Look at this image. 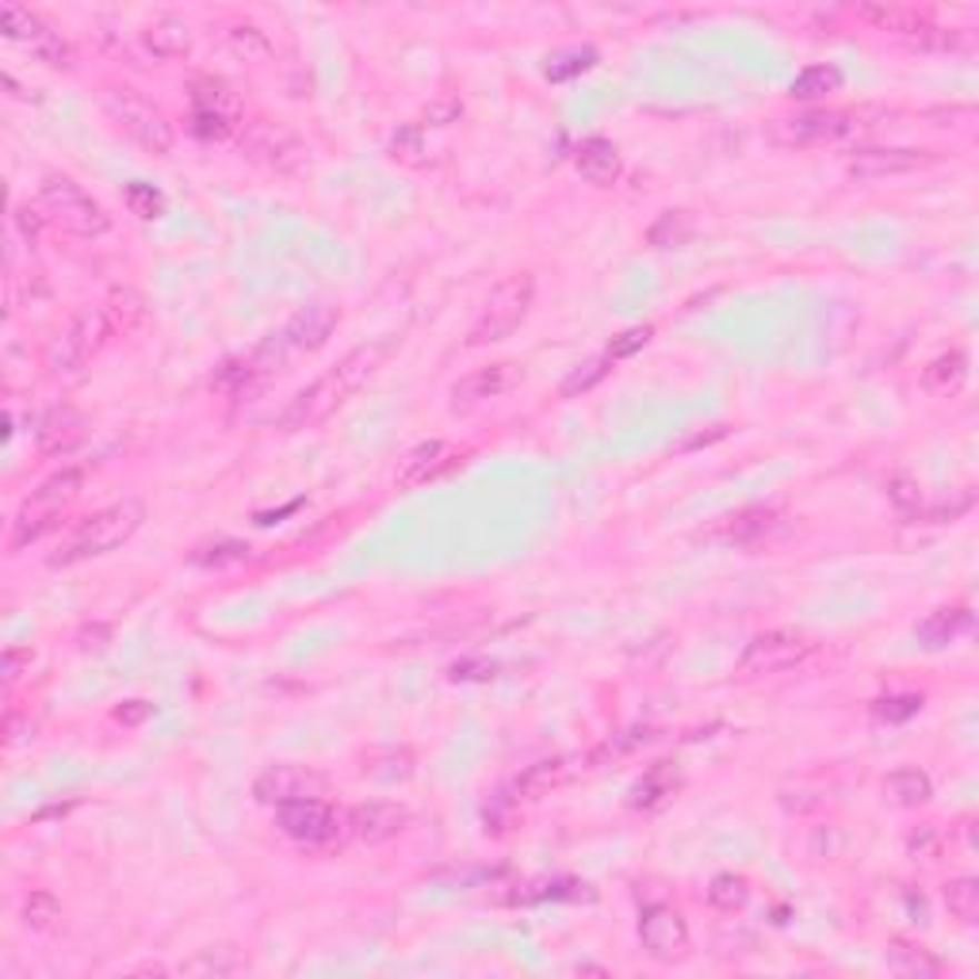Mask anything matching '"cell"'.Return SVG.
Here are the masks:
<instances>
[{
    "instance_id": "6da1fadb",
    "label": "cell",
    "mask_w": 979,
    "mask_h": 979,
    "mask_svg": "<svg viewBox=\"0 0 979 979\" xmlns=\"http://www.w3.org/2000/svg\"><path fill=\"white\" fill-rule=\"evenodd\" d=\"M387 360V344H360L357 352H349L337 368H329L322 379L299 391L291 398V406L283 410L280 429L283 432H302V429H314L322 424L337 406H344L352 394L368 383L371 376L379 371V363Z\"/></svg>"
},
{
    "instance_id": "7a4b0ae2",
    "label": "cell",
    "mask_w": 979,
    "mask_h": 979,
    "mask_svg": "<svg viewBox=\"0 0 979 979\" xmlns=\"http://www.w3.org/2000/svg\"><path fill=\"white\" fill-rule=\"evenodd\" d=\"M142 521H146V506L138 498L111 501V506L97 509L92 517H84V521L66 536L62 548L50 556V567H73V562L108 556V551L123 548L138 528H142Z\"/></svg>"
},
{
    "instance_id": "3957f363",
    "label": "cell",
    "mask_w": 979,
    "mask_h": 979,
    "mask_svg": "<svg viewBox=\"0 0 979 979\" xmlns=\"http://www.w3.org/2000/svg\"><path fill=\"white\" fill-rule=\"evenodd\" d=\"M536 302V280L528 272H517L509 280H501L498 288L487 294L479 318L467 329V349H482V344H498L513 333L517 326L528 318Z\"/></svg>"
},
{
    "instance_id": "277c9868",
    "label": "cell",
    "mask_w": 979,
    "mask_h": 979,
    "mask_svg": "<svg viewBox=\"0 0 979 979\" xmlns=\"http://www.w3.org/2000/svg\"><path fill=\"white\" fill-rule=\"evenodd\" d=\"M81 487H84V474L73 471V467L50 474V479L42 482V487L34 490L28 501H23L20 513H16V521H12V551L28 548V543H39L50 528L62 521L66 506L77 498V493H81Z\"/></svg>"
},
{
    "instance_id": "5b68a950",
    "label": "cell",
    "mask_w": 979,
    "mask_h": 979,
    "mask_svg": "<svg viewBox=\"0 0 979 979\" xmlns=\"http://www.w3.org/2000/svg\"><path fill=\"white\" fill-rule=\"evenodd\" d=\"M865 111H827L808 108L796 116H781L769 123V142L788 146V150H808V146H830L861 131Z\"/></svg>"
},
{
    "instance_id": "8992f818",
    "label": "cell",
    "mask_w": 979,
    "mask_h": 979,
    "mask_svg": "<svg viewBox=\"0 0 979 979\" xmlns=\"http://www.w3.org/2000/svg\"><path fill=\"white\" fill-rule=\"evenodd\" d=\"M241 150L280 177H307L310 172V146L291 127L272 123V119H253L241 131Z\"/></svg>"
},
{
    "instance_id": "52a82bcc",
    "label": "cell",
    "mask_w": 979,
    "mask_h": 979,
    "mask_svg": "<svg viewBox=\"0 0 979 979\" xmlns=\"http://www.w3.org/2000/svg\"><path fill=\"white\" fill-rule=\"evenodd\" d=\"M39 207L47 211V219H54L58 227L77 233V238H100V233L108 230V211L69 177L42 180Z\"/></svg>"
},
{
    "instance_id": "ba28073f",
    "label": "cell",
    "mask_w": 979,
    "mask_h": 979,
    "mask_svg": "<svg viewBox=\"0 0 979 979\" xmlns=\"http://www.w3.org/2000/svg\"><path fill=\"white\" fill-rule=\"evenodd\" d=\"M103 108L108 116L134 138L138 146H146L150 153H169L172 150V123L164 119V111L153 100H146L134 89H103Z\"/></svg>"
},
{
    "instance_id": "9c48e42d",
    "label": "cell",
    "mask_w": 979,
    "mask_h": 979,
    "mask_svg": "<svg viewBox=\"0 0 979 979\" xmlns=\"http://www.w3.org/2000/svg\"><path fill=\"white\" fill-rule=\"evenodd\" d=\"M108 337H111L108 314H103L100 307H81L69 318L66 333L58 337L54 352H50V368H54L58 376H81L92 363V357L108 344Z\"/></svg>"
},
{
    "instance_id": "30bf717a",
    "label": "cell",
    "mask_w": 979,
    "mask_h": 979,
    "mask_svg": "<svg viewBox=\"0 0 979 979\" xmlns=\"http://www.w3.org/2000/svg\"><path fill=\"white\" fill-rule=\"evenodd\" d=\"M811 651H816V643H811L808 636H800V631H788V628L761 631L758 639H750L747 651L739 658V678H773V673H788L808 662Z\"/></svg>"
},
{
    "instance_id": "8fae6325",
    "label": "cell",
    "mask_w": 979,
    "mask_h": 979,
    "mask_svg": "<svg viewBox=\"0 0 979 979\" xmlns=\"http://www.w3.org/2000/svg\"><path fill=\"white\" fill-rule=\"evenodd\" d=\"M276 827L291 838V842L307 846V849H329L333 842H341V816L329 808L326 800H294L276 808Z\"/></svg>"
},
{
    "instance_id": "7c38bea8",
    "label": "cell",
    "mask_w": 979,
    "mask_h": 979,
    "mask_svg": "<svg viewBox=\"0 0 979 979\" xmlns=\"http://www.w3.org/2000/svg\"><path fill=\"white\" fill-rule=\"evenodd\" d=\"M639 941H643L647 957L658 960V965H678V960L689 957V926L681 911L658 903L647 907L643 918H639Z\"/></svg>"
},
{
    "instance_id": "4fadbf2b",
    "label": "cell",
    "mask_w": 979,
    "mask_h": 979,
    "mask_svg": "<svg viewBox=\"0 0 979 979\" xmlns=\"http://www.w3.org/2000/svg\"><path fill=\"white\" fill-rule=\"evenodd\" d=\"M525 379V371L517 368V363H490V368H479L471 371V376H463L459 383H452V391H448V406L459 413V410H474V406L490 402V398H501L509 394L517 383Z\"/></svg>"
},
{
    "instance_id": "5bb4252c",
    "label": "cell",
    "mask_w": 979,
    "mask_h": 979,
    "mask_svg": "<svg viewBox=\"0 0 979 979\" xmlns=\"http://www.w3.org/2000/svg\"><path fill=\"white\" fill-rule=\"evenodd\" d=\"M322 792H326V781L302 766H272L253 781V796L261 803H268V808H283V803H294V800H314V796Z\"/></svg>"
},
{
    "instance_id": "9a60e30c",
    "label": "cell",
    "mask_w": 979,
    "mask_h": 979,
    "mask_svg": "<svg viewBox=\"0 0 979 979\" xmlns=\"http://www.w3.org/2000/svg\"><path fill=\"white\" fill-rule=\"evenodd\" d=\"M930 164V153L926 150H907V146H869V150H857L849 158L846 172L853 180H883V177H903V172L926 169Z\"/></svg>"
},
{
    "instance_id": "2e32d148",
    "label": "cell",
    "mask_w": 979,
    "mask_h": 979,
    "mask_svg": "<svg viewBox=\"0 0 979 979\" xmlns=\"http://www.w3.org/2000/svg\"><path fill=\"white\" fill-rule=\"evenodd\" d=\"M406 822H410L406 808H398V803H387V800L357 803V808L349 811V830H352V838H357V842H363V846L391 842V838H398L406 830Z\"/></svg>"
},
{
    "instance_id": "e0dca14e",
    "label": "cell",
    "mask_w": 979,
    "mask_h": 979,
    "mask_svg": "<svg viewBox=\"0 0 979 979\" xmlns=\"http://www.w3.org/2000/svg\"><path fill=\"white\" fill-rule=\"evenodd\" d=\"M781 532H788L781 513H773V509H742V513L719 521L708 536H716V540H723V543H742V548H750V543L773 540V536H781Z\"/></svg>"
},
{
    "instance_id": "ac0fdd59",
    "label": "cell",
    "mask_w": 979,
    "mask_h": 979,
    "mask_svg": "<svg viewBox=\"0 0 979 979\" xmlns=\"http://www.w3.org/2000/svg\"><path fill=\"white\" fill-rule=\"evenodd\" d=\"M337 322H341V314H337L329 302H314V307H302L299 314L283 326L280 337H283V344H288V349L314 352V349H322L329 337H333Z\"/></svg>"
},
{
    "instance_id": "d6986e66",
    "label": "cell",
    "mask_w": 979,
    "mask_h": 979,
    "mask_svg": "<svg viewBox=\"0 0 979 979\" xmlns=\"http://www.w3.org/2000/svg\"><path fill=\"white\" fill-rule=\"evenodd\" d=\"M459 452L456 448H448L444 440H424V444H418L413 452H406L402 467H398V487H424L429 479H437V474H444L448 467H456Z\"/></svg>"
},
{
    "instance_id": "ffe728a7",
    "label": "cell",
    "mask_w": 979,
    "mask_h": 979,
    "mask_svg": "<svg viewBox=\"0 0 979 979\" xmlns=\"http://www.w3.org/2000/svg\"><path fill=\"white\" fill-rule=\"evenodd\" d=\"M575 169L582 172V177L589 180V184L597 188H609L620 180L623 172V161H620V150L609 142V138H586L582 146L575 150Z\"/></svg>"
},
{
    "instance_id": "44dd1931",
    "label": "cell",
    "mask_w": 979,
    "mask_h": 979,
    "mask_svg": "<svg viewBox=\"0 0 979 979\" xmlns=\"http://www.w3.org/2000/svg\"><path fill=\"white\" fill-rule=\"evenodd\" d=\"M968 628H972V612H968V605H952V609L930 612V617L915 628V636L926 651H941V647L957 643Z\"/></svg>"
},
{
    "instance_id": "7402d4cb",
    "label": "cell",
    "mask_w": 979,
    "mask_h": 979,
    "mask_svg": "<svg viewBox=\"0 0 979 979\" xmlns=\"http://www.w3.org/2000/svg\"><path fill=\"white\" fill-rule=\"evenodd\" d=\"M413 766H418V758H413L406 747H368L360 753V773L371 777V781H379V785L410 781Z\"/></svg>"
},
{
    "instance_id": "603a6c76",
    "label": "cell",
    "mask_w": 979,
    "mask_h": 979,
    "mask_svg": "<svg viewBox=\"0 0 979 979\" xmlns=\"http://www.w3.org/2000/svg\"><path fill=\"white\" fill-rule=\"evenodd\" d=\"M192 108H196V116L227 119V123H233V127H238V119H241L238 92H233L227 81H219V77H199V81L192 84Z\"/></svg>"
},
{
    "instance_id": "cb8c5ba5",
    "label": "cell",
    "mask_w": 979,
    "mask_h": 979,
    "mask_svg": "<svg viewBox=\"0 0 979 979\" xmlns=\"http://www.w3.org/2000/svg\"><path fill=\"white\" fill-rule=\"evenodd\" d=\"M142 47L150 50L153 58H180L192 50V28H188L180 16H158L153 23H146Z\"/></svg>"
},
{
    "instance_id": "d4e9b609",
    "label": "cell",
    "mask_w": 979,
    "mask_h": 979,
    "mask_svg": "<svg viewBox=\"0 0 979 979\" xmlns=\"http://www.w3.org/2000/svg\"><path fill=\"white\" fill-rule=\"evenodd\" d=\"M965 383H968V357H965V352H941V357L926 363V371H922V387H926V394H933V398L957 394Z\"/></svg>"
},
{
    "instance_id": "484cf974",
    "label": "cell",
    "mask_w": 979,
    "mask_h": 979,
    "mask_svg": "<svg viewBox=\"0 0 979 979\" xmlns=\"http://www.w3.org/2000/svg\"><path fill=\"white\" fill-rule=\"evenodd\" d=\"M81 437H84V421L77 418L73 410H50L39 424V448L47 456L69 452Z\"/></svg>"
},
{
    "instance_id": "4316f807",
    "label": "cell",
    "mask_w": 979,
    "mask_h": 979,
    "mask_svg": "<svg viewBox=\"0 0 979 979\" xmlns=\"http://www.w3.org/2000/svg\"><path fill=\"white\" fill-rule=\"evenodd\" d=\"M883 796L899 808H922L933 796V785L922 769H896V773L883 777Z\"/></svg>"
},
{
    "instance_id": "83f0119b",
    "label": "cell",
    "mask_w": 979,
    "mask_h": 979,
    "mask_svg": "<svg viewBox=\"0 0 979 979\" xmlns=\"http://www.w3.org/2000/svg\"><path fill=\"white\" fill-rule=\"evenodd\" d=\"M562 777H567V766H562V758H543L536 761V766H528L521 777L513 781V792L517 800H540V796H548L551 788H556Z\"/></svg>"
},
{
    "instance_id": "f1b7e54d",
    "label": "cell",
    "mask_w": 979,
    "mask_h": 979,
    "mask_svg": "<svg viewBox=\"0 0 979 979\" xmlns=\"http://www.w3.org/2000/svg\"><path fill=\"white\" fill-rule=\"evenodd\" d=\"M103 314H108L111 333H134V329L146 322V302L134 288H116L108 294Z\"/></svg>"
},
{
    "instance_id": "f546056e",
    "label": "cell",
    "mask_w": 979,
    "mask_h": 979,
    "mask_svg": "<svg viewBox=\"0 0 979 979\" xmlns=\"http://www.w3.org/2000/svg\"><path fill=\"white\" fill-rule=\"evenodd\" d=\"M861 16L869 23H877L880 31H896V34H915V39H922L926 31L933 28L930 20H926L922 12H915V8H861Z\"/></svg>"
},
{
    "instance_id": "4dcf8cb0",
    "label": "cell",
    "mask_w": 979,
    "mask_h": 979,
    "mask_svg": "<svg viewBox=\"0 0 979 979\" xmlns=\"http://www.w3.org/2000/svg\"><path fill=\"white\" fill-rule=\"evenodd\" d=\"M838 89H842V73H838L835 66H808L803 73H796L788 97L792 100H822Z\"/></svg>"
},
{
    "instance_id": "1f68e13d",
    "label": "cell",
    "mask_w": 979,
    "mask_h": 979,
    "mask_svg": "<svg viewBox=\"0 0 979 979\" xmlns=\"http://www.w3.org/2000/svg\"><path fill=\"white\" fill-rule=\"evenodd\" d=\"M28 50H31V58H39V62L50 66V69H73V62H77L73 47H69V42L54 28H50V23H42V28L34 31Z\"/></svg>"
},
{
    "instance_id": "d6a6232c",
    "label": "cell",
    "mask_w": 979,
    "mask_h": 979,
    "mask_svg": "<svg viewBox=\"0 0 979 979\" xmlns=\"http://www.w3.org/2000/svg\"><path fill=\"white\" fill-rule=\"evenodd\" d=\"M888 968L896 976H907V979H933L941 972V965L930 957V952L911 949V946H903V941H896V946L888 949Z\"/></svg>"
},
{
    "instance_id": "836d02e7",
    "label": "cell",
    "mask_w": 979,
    "mask_h": 979,
    "mask_svg": "<svg viewBox=\"0 0 979 979\" xmlns=\"http://www.w3.org/2000/svg\"><path fill=\"white\" fill-rule=\"evenodd\" d=\"M673 785H678V773L670 769V761H658V766L651 769V773L643 777L636 788H631V808H655V803H662L666 796L673 792Z\"/></svg>"
},
{
    "instance_id": "e575fe53",
    "label": "cell",
    "mask_w": 979,
    "mask_h": 979,
    "mask_svg": "<svg viewBox=\"0 0 979 979\" xmlns=\"http://www.w3.org/2000/svg\"><path fill=\"white\" fill-rule=\"evenodd\" d=\"M692 238V214L689 211H666L655 219V227L647 230V241L655 249H681Z\"/></svg>"
},
{
    "instance_id": "d590c367",
    "label": "cell",
    "mask_w": 979,
    "mask_h": 979,
    "mask_svg": "<svg viewBox=\"0 0 979 979\" xmlns=\"http://www.w3.org/2000/svg\"><path fill=\"white\" fill-rule=\"evenodd\" d=\"M946 907L957 922L976 926L979 922V880L976 877H957L946 883Z\"/></svg>"
},
{
    "instance_id": "8d00e7d4",
    "label": "cell",
    "mask_w": 979,
    "mask_h": 979,
    "mask_svg": "<svg viewBox=\"0 0 979 979\" xmlns=\"http://www.w3.org/2000/svg\"><path fill=\"white\" fill-rule=\"evenodd\" d=\"M20 918H23V926H28V930L50 933L58 922H62V903H58L50 891H31V896L23 899V907H20Z\"/></svg>"
},
{
    "instance_id": "74e56055",
    "label": "cell",
    "mask_w": 979,
    "mask_h": 979,
    "mask_svg": "<svg viewBox=\"0 0 979 979\" xmlns=\"http://www.w3.org/2000/svg\"><path fill=\"white\" fill-rule=\"evenodd\" d=\"M750 899V883L742 877H735V872H719V877L708 883V903L716 907V911H742Z\"/></svg>"
},
{
    "instance_id": "f35d334b",
    "label": "cell",
    "mask_w": 979,
    "mask_h": 979,
    "mask_svg": "<svg viewBox=\"0 0 979 979\" xmlns=\"http://www.w3.org/2000/svg\"><path fill=\"white\" fill-rule=\"evenodd\" d=\"M227 39H230L233 54L246 58V62H268V58H272V42H268V34L261 28H253V23H238V28H230Z\"/></svg>"
},
{
    "instance_id": "ab89813d",
    "label": "cell",
    "mask_w": 979,
    "mask_h": 979,
    "mask_svg": "<svg viewBox=\"0 0 979 979\" xmlns=\"http://www.w3.org/2000/svg\"><path fill=\"white\" fill-rule=\"evenodd\" d=\"M246 968V960L238 957V949L222 946V949H203L196 960H188L184 972H196V976H233Z\"/></svg>"
},
{
    "instance_id": "60d3db41",
    "label": "cell",
    "mask_w": 979,
    "mask_h": 979,
    "mask_svg": "<svg viewBox=\"0 0 979 979\" xmlns=\"http://www.w3.org/2000/svg\"><path fill=\"white\" fill-rule=\"evenodd\" d=\"M42 23H47V20H42V16H34L31 8H20V4L0 8V31H4L12 42H23V47L34 39V31H39Z\"/></svg>"
},
{
    "instance_id": "b9f144b4",
    "label": "cell",
    "mask_w": 979,
    "mask_h": 979,
    "mask_svg": "<svg viewBox=\"0 0 979 979\" xmlns=\"http://www.w3.org/2000/svg\"><path fill=\"white\" fill-rule=\"evenodd\" d=\"M609 357H597V360H586V363H578L575 371H570L567 379H562V387H559V394L562 398H578V394H586V391H593L597 383H601L605 376H609Z\"/></svg>"
},
{
    "instance_id": "7bdbcfd3",
    "label": "cell",
    "mask_w": 979,
    "mask_h": 979,
    "mask_svg": "<svg viewBox=\"0 0 979 979\" xmlns=\"http://www.w3.org/2000/svg\"><path fill=\"white\" fill-rule=\"evenodd\" d=\"M127 207H131V214H138L142 222H153L164 214V196L158 192L153 184H142V180H134V184H127Z\"/></svg>"
},
{
    "instance_id": "ee69618b",
    "label": "cell",
    "mask_w": 979,
    "mask_h": 979,
    "mask_svg": "<svg viewBox=\"0 0 979 979\" xmlns=\"http://www.w3.org/2000/svg\"><path fill=\"white\" fill-rule=\"evenodd\" d=\"M241 559H249V548L238 540H214L192 551L196 567H230V562H241Z\"/></svg>"
},
{
    "instance_id": "f6af8a7d",
    "label": "cell",
    "mask_w": 979,
    "mask_h": 979,
    "mask_svg": "<svg viewBox=\"0 0 979 979\" xmlns=\"http://www.w3.org/2000/svg\"><path fill=\"white\" fill-rule=\"evenodd\" d=\"M888 498L903 517H915L918 509H922V490H918V482L911 479V474H896V479L888 482Z\"/></svg>"
},
{
    "instance_id": "bcb514c9",
    "label": "cell",
    "mask_w": 979,
    "mask_h": 979,
    "mask_svg": "<svg viewBox=\"0 0 979 979\" xmlns=\"http://www.w3.org/2000/svg\"><path fill=\"white\" fill-rule=\"evenodd\" d=\"M597 66V54L593 50H570V54H559L548 62V77L551 81H567V77H578L586 73V69Z\"/></svg>"
},
{
    "instance_id": "7dc6e473",
    "label": "cell",
    "mask_w": 979,
    "mask_h": 979,
    "mask_svg": "<svg viewBox=\"0 0 979 979\" xmlns=\"http://www.w3.org/2000/svg\"><path fill=\"white\" fill-rule=\"evenodd\" d=\"M391 158L402 161V164H429V158H424V142H421V131L418 127H410V131L394 134L391 142Z\"/></svg>"
},
{
    "instance_id": "c3c4849f",
    "label": "cell",
    "mask_w": 979,
    "mask_h": 979,
    "mask_svg": "<svg viewBox=\"0 0 979 979\" xmlns=\"http://www.w3.org/2000/svg\"><path fill=\"white\" fill-rule=\"evenodd\" d=\"M647 341H651V326L623 329L620 337H612V344H609V360H628V357H636L639 349H647Z\"/></svg>"
},
{
    "instance_id": "681fc988",
    "label": "cell",
    "mask_w": 979,
    "mask_h": 979,
    "mask_svg": "<svg viewBox=\"0 0 979 979\" xmlns=\"http://www.w3.org/2000/svg\"><path fill=\"white\" fill-rule=\"evenodd\" d=\"M918 708H922V697H883L872 705V712H877L880 719H888V723H903V719H911Z\"/></svg>"
},
{
    "instance_id": "f907efd6",
    "label": "cell",
    "mask_w": 979,
    "mask_h": 979,
    "mask_svg": "<svg viewBox=\"0 0 979 979\" xmlns=\"http://www.w3.org/2000/svg\"><path fill=\"white\" fill-rule=\"evenodd\" d=\"M34 742V719L23 712H8L4 716V747H31Z\"/></svg>"
},
{
    "instance_id": "816d5d0a",
    "label": "cell",
    "mask_w": 979,
    "mask_h": 979,
    "mask_svg": "<svg viewBox=\"0 0 979 979\" xmlns=\"http://www.w3.org/2000/svg\"><path fill=\"white\" fill-rule=\"evenodd\" d=\"M23 666H31V651H23V647H8V651H4V666H0V673H4V686L20 681Z\"/></svg>"
},
{
    "instance_id": "f5cc1de1",
    "label": "cell",
    "mask_w": 979,
    "mask_h": 979,
    "mask_svg": "<svg viewBox=\"0 0 979 979\" xmlns=\"http://www.w3.org/2000/svg\"><path fill=\"white\" fill-rule=\"evenodd\" d=\"M150 712H153V705H146V700H131V705L116 708V719H119V723H127V727H134V723H142V719H150Z\"/></svg>"
},
{
    "instance_id": "db71d44e",
    "label": "cell",
    "mask_w": 979,
    "mask_h": 979,
    "mask_svg": "<svg viewBox=\"0 0 979 979\" xmlns=\"http://www.w3.org/2000/svg\"><path fill=\"white\" fill-rule=\"evenodd\" d=\"M12 219H16V227L23 230V238H28V241L39 238V230H42V214H34L31 207H16Z\"/></svg>"
}]
</instances>
